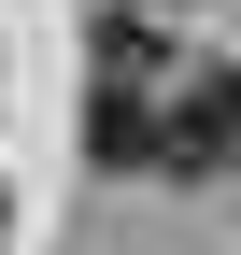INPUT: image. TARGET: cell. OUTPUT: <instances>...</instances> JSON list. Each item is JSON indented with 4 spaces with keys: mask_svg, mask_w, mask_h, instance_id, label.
<instances>
[{
    "mask_svg": "<svg viewBox=\"0 0 241 255\" xmlns=\"http://www.w3.org/2000/svg\"><path fill=\"white\" fill-rule=\"evenodd\" d=\"M156 43H142V14L100 28V85H85V142H100V170H156Z\"/></svg>",
    "mask_w": 241,
    "mask_h": 255,
    "instance_id": "obj_1",
    "label": "cell"
},
{
    "mask_svg": "<svg viewBox=\"0 0 241 255\" xmlns=\"http://www.w3.org/2000/svg\"><path fill=\"white\" fill-rule=\"evenodd\" d=\"M241 170V71H170L156 100V184H227Z\"/></svg>",
    "mask_w": 241,
    "mask_h": 255,
    "instance_id": "obj_2",
    "label": "cell"
},
{
    "mask_svg": "<svg viewBox=\"0 0 241 255\" xmlns=\"http://www.w3.org/2000/svg\"><path fill=\"white\" fill-rule=\"evenodd\" d=\"M0 227H14V213H0Z\"/></svg>",
    "mask_w": 241,
    "mask_h": 255,
    "instance_id": "obj_3",
    "label": "cell"
}]
</instances>
